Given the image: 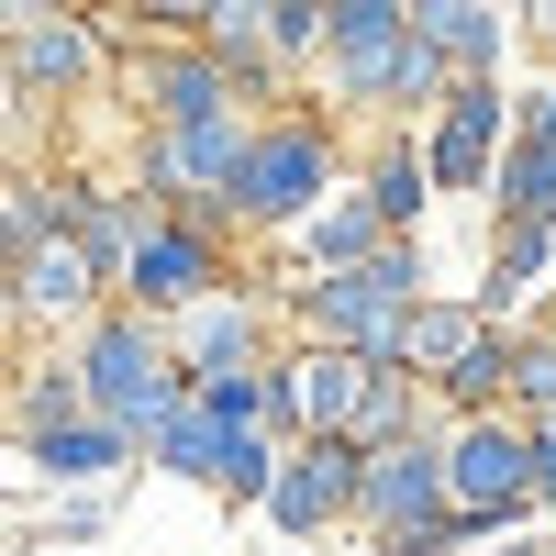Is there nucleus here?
Listing matches in <instances>:
<instances>
[{"label":"nucleus","instance_id":"obj_1","mask_svg":"<svg viewBox=\"0 0 556 556\" xmlns=\"http://www.w3.org/2000/svg\"><path fill=\"white\" fill-rule=\"evenodd\" d=\"M424 235H379L356 267H312L278 290V323L290 345H345V356H390L401 367V312L424 301Z\"/></svg>","mask_w":556,"mask_h":556},{"label":"nucleus","instance_id":"obj_2","mask_svg":"<svg viewBox=\"0 0 556 556\" xmlns=\"http://www.w3.org/2000/svg\"><path fill=\"white\" fill-rule=\"evenodd\" d=\"M323 190H345V134H334V112L278 101L245 123V167L223 190V223H235V245H278Z\"/></svg>","mask_w":556,"mask_h":556},{"label":"nucleus","instance_id":"obj_3","mask_svg":"<svg viewBox=\"0 0 556 556\" xmlns=\"http://www.w3.org/2000/svg\"><path fill=\"white\" fill-rule=\"evenodd\" d=\"M67 367H78V401L101 412V424H123V434H134V456H146L156 412L190 390V379H178V356H167V334H156L146 312H123V301H101V312L67 334Z\"/></svg>","mask_w":556,"mask_h":556},{"label":"nucleus","instance_id":"obj_4","mask_svg":"<svg viewBox=\"0 0 556 556\" xmlns=\"http://www.w3.org/2000/svg\"><path fill=\"white\" fill-rule=\"evenodd\" d=\"M445 513H468L479 534H513L534 513V434H523V412H456L445 424Z\"/></svg>","mask_w":556,"mask_h":556},{"label":"nucleus","instance_id":"obj_5","mask_svg":"<svg viewBox=\"0 0 556 556\" xmlns=\"http://www.w3.org/2000/svg\"><path fill=\"white\" fill-rule=\"evenodd\" d=\"M235 278H245V267H235V235H223V223H201V212H156L146 235H134L112 301L146 312V323H167V312H190L201 290H235Z\"/></svg>","mask_w":556,"mask_h":556},{"label":"nucleus","instance_id":"obj_6","mask_svg":"<svg viewBox=\"0 0 556 556\" xmlns=\"http://www.w3.org/2000/svg\"><path fill=\"white\" fill-rule=\"evenodd\" d=\"M412 146H424L434 201H479L490 167H501V146H513V89H501V78H456L445 101L412 123Z\"/></svg>","mask_w":556,"mask_h":556},{"label":"nucleus","instance_id":"obj_7","mask_svg":"<svg viewBox=\"0 0 556 556\" xmlns=\"http://www.w3.org/2000/svg\"><path fill=\"white\" fill-rule=\"evenodd\" d=\"M267 534L278 545H323V534H345L356 523V445L345 434H301L290 456H278V479H267Z\"/></svg>","mask_w":556,"mask_h":556},{"label":"nucleus","instance_id":"obj_8","mask_svg":"<svg viewBox=\"0 0 556 556\" xmlns=\"http://www.w3.org/2000/svg\"><path fill=\"white\" fill-rule=\"evenodd\" d=\"M112 89L134 101V123H212V112H245L235 67L212 56V45H134L112 56Z\"/></svg>","mask_w":556,"mask_h":556},{"label":"nucleus","instance_id":"obj_9","mask_svg":"<svg viewBox=\"0 0 556 556\" xmlns=\"http://www.w3.org/2000/svg\"><path fill=\"white\" fill-rule=\"evenodd\" d=\"M12 89L23 101H45V112H78V101H112V45H101V23L78 12H45V23H23L12 34Z\"/></svg>","mask_w":556,"mask_h":556},{"label":"nucleus","instance_id":"obj_10","mask_svg":"<svg viewBox=\"0 0 556 556\" xmlns=\"http://www.w3.org/2000/svg\"><path fill=\"white\" fill-rule=\"evenodd\" d=\"M401 34H412V0H323V56H312L323 101L367 123L379 112V67L401 56Z\"/></svg>","mask_w":556,"mask_h":556},{"label":"nucleus","instance_id":"obj_11","mask_svg":"<svg viewBox=\"0 0 556 556\" xmlns=\"http://www.w3.org/2000/svg\"><path fill=\"white\" fill-rule=\"evenodd\" d=\"M167 356H178V379H212V367H256L278 345V301L256 290V278H235V290H201L190 312H167L156 323Z\"/></svg>","mask_w":556,"mask_h":556},{"label":"nucleus","instance_id":"obj_12","mask_svg":"<svg viewBox=\"0 0 556 556\" xmlns=\"http://www.w3.org/2000/svg\"><path fill=\"white\" fill-rule=\"evenodd\" d=\"M445 513V434H401V445H356V534L379 545L401 523Z\"/></svg>","mask_w":556,"mask_h":556},{"label":"nucleus","instance_id":"obj_13","mask_svg":"<svg viewBox=\"0 0 556 556\" xmlns=\"http://www.w3.org/2000/svg\"><path fill=\"white\" fill-rule=\"evenodd\" d=\"M101 301H112V278L89 267L67 235H34V245L12 256V323H23V334H34V323H45V334H78Z\"/></svg>","mask_w":556,"mask_h":556},{"label":"nucleus","instance_id":"obj_14","mask_svg":"<svg viewBox=\"0 0 556 556\" xmlns=\"http://www.w3.org/2000/svg\"><path fill=\"white\" fill-rule=\"evenodd\" d=\"M412 34H424L456 78H501V56H513V0H412Z\"/></svg>","mask_w":556,"mask_h":556},{"label":"nucleus","instance_id":"obj_15","mask_svg":"<svg viewBox=\"0 0 556 556\" xmlns=\"http://www.w3.org/2000/svg\"><path fill=\"white\" fill-rule=\"evenodd\" d=\"M23 468H34V479H56V490H123L134 434L101 424V412H78V424H56V434H34V445H23Z\"/></svg>","mask_w":556,"mask_h":556},{"label":"nucleus","instance_id":"obj_16","mask_svg":"<svg viewBox=\"0 0 556 556\" xmlns=\"http://www.w3.org/2000/svg\"><path fill=\"white\" fill-rule=\"evenodd\" d=\"M367 212H379V235H424V212H434V178H424V146H412L401 123H379V146H367V167H345Z\"/></svg>","mask_w":556,"mask_h":556},{"label":"nucleus","instance_id":"obj_17","mask_svg":"<svg viewBox=\"0 0 556 556\" xmlns=\"http://www.w3.org/2000/svg\"><path fill=\"white\" fill-rule=\"evenodd\" d=\"M367 367H379V356H345V345H290V401H301V434H356Z\"/></svg>","mask_w":556,"mask_h":556},{"label":"nucleus","instance_id":"obj_18","mask_svg":"<svg viewBox=\"0 0 556 556\" xmlns=\"http://www.w3.org/2000/svg\"><path fill=\"white\" fill-rule=\"evenodd\" d=\"M278 245H290V267H301V278H312V267H356L367 245H379V212H367V190L345 178V190H323V201H312Z\"/></svg>","mask_w":556,"mask_h":556},{"label":"nucleus","instance_id":"obj_19","mask_svg":"<svg viewBox=\"0 0 556 556\" xmlns=\"http://www.w3.org/2000/svg\"><path fill=\"white\" fill-rule=\"evenodd\" d=\"M479 334H490V312H479V301H445V290H424V301L401 312V367L434 390V379H445V367L468 356Z\"/></svg>","mask_w":556,"mask_h":556},{"label":"nucleus","instance_id":"obj_20","mask_svg":"<svg viewBox=\"0 0 556 556\" xmlns=\"http://www.w3.org/2000/svg\"><path fill=\"white\" fill-rule=\"evenodd\" d=\"M235 434H245V424H212V412H201L190 390H178V401L156 412V434H146V468H167V479H201V490H212V479H223V456H235Z\"/></svg>","mask_w":556,"mask_h":556},{"label":"nucleus","instance_id":"obj_21","mask_svg":"<svg viewBox=\"0 0 556 556\" xmlns=\"http://www.w3.org/2000/svg\"><path fill=\"white\" fill-rule=\"evenodd\" d=\"M556 278V235L545 223H490V278H479V312L490 323H513L534 290Z\"/></svg>","mask_w":556,"mask_h":556},{"label":"nucleus","instance_id":"obj_22","mask_svg":"<svg viewBox=\"0 0 556 556\" xmlns=\"http://www.w3.org/2000/svg\"><path fill=\"white\" fill-rule=\"evenodd\" d=\"M78 412H89V401H78V367H67V356H34L23 379L0 390V434H23V445H34V434L78 424Z\"/></svg>","mask_w":556,"mask_h":556},{"label":"nucleus","instance_id":"obj_23","mask_svg":"<svg viewBox=\"0 0 556 556\" xmlns=\"http://www.w3.org/2000/svg\"><path fill=\"white\" fill-rule=\"evenodd\" d=\"M501 390H513V323H490V334L434 379V412H445V424H456V412H513Z\"/></svg>","mask_w":556,"mask_h":556},{"label":"nucleus","instance_id":"obj_24","mask_svg":"<svg viewBox=\"0 0 556 556\" xmlns=\"http://www.w3.org/2000/svg\"><path fill=\"white\" fill-rule=\"evenodd\" d=\"M445 89H456V67L434 56L424 34H401V56L379 67V112H367V123H401V134H412V123H424V112L445 101Z\"/></svg>","mask_w":556,"mask_h":556},{"label":"nucleus","instance_id":"obj_25","mask_svg":"<svg viewBox=\"0 0 556 556\" xmlns=\"http://www.w3.org/2000/svg\"><path fill=\"white\" fill-rule=\"evenodd\" d=\"M534 424V412H556V301L534 312V323H513V390H501Z\"/></svg>","mask_w":556,"mask_h":556},{"label":"nucleus","instance_id":"obj_26","mask_svg":"<svg viewBox=\"0 0 556 556\" xmlns=\"http://www.w3.org/2000/svg\"><path fill=\"white\" fill-rule=\"evenodd\" d=\"M278 456H290V445H278V434H235V456H223V479H212V501H223V513H256V501H267V479H278Z\"/></svg>","mask_w":556,"mask_h":556},{"label":"nucleus","instance_id":"obj_27","mask_svg":"<svg viewBox=\"0 0 556 556\" xmlns=\"http://www.w3.org/2000/svg\"><path fill=\"white\" fill-rule=\"evenodd\" d=\"M101 12H123L134 45H201V12H212V0H101Z\"/></svg>","mask_w":556,"mask_h":556},{"label":"nucleus","instance_id":"obj_28","mask_svg":"<svg viewBox=\"0 0 556 556\" xmlns=\"http://www.w3.org/2000/svg\"><path fill=\"white\" fill-rule=\"evenodd\" d=\"M267 56L290 67V78H312V56H323V0H267Z\"/></svg>","mask_w":556,"mask_h":556},{"label":"nucleus","instance_id":"obj_29","mask_svg":"<svg viewBox=\"0 0 556 556\" xmlns=\"http://www.w3.org/2000/svg\"><path fill=\"white\" fill-rule=\"evenodd\" d=\"M112 513H123V490H67L56 513L34 523V545H89V534H112Z\"/></svg>","mask_w":556,"mask_h":556},{"label":"nucleus","instance_id":"obj_30","mask_svg":"<svg viewBox=\"0 0 556 556\" xmlns=\"http://www.w3.org/2000/svg\"><path fill=\"white\" fill-rule=\"evenodd\" d=\"M468 545H490L468 513H424V523H401V534H379V556H468Z\"/></svg>","mask_w":556,"mask_h":556},{"label":"nucleus","instance_id":"obj_31","mask_svg":"<svg viewBox=\"0 0 556 556\" xmlns=\"http://www.w3.org/2000/svg\"><path fill=\"white\" fill-rule=\"evenodd\" d=\"M0 167H56L45 156V101H23L12 78H0Z\"/></svg>","mask_w":556,"mask_h":556},{"label":"nucleus","instance_id":"obj_32","mask_svg":"<svg viewBox=\"0 0 556 556\" xmlns=\"http://www.w3.org/2000/svg\"><path fill=\"white\" fill-rule=\"evenodd\" d=\"M190 401L212 424H256V367H212V379H190Z\"/></svg>","mask_w":556,"mask_h":556},{"label":"nucleus","instance_id":"obj_33","mask_svg":"<svg viewBox=\"0 0 556 556\" xmlns=\"http://www.w3.org/2000/svg\"><path fill=\"white\" fill-rule=\"evenodd\" d=\"M513 134L556 156V78H545V89H513Z\"/></svg>","mask_w":556,"mask_h":556},{"label":"nucleus","instance_id":"obj_34","mask_svg":"<svg viewBox=\"0 0 556 556\" xmlns=\"http://www.w3.org/2000/svg\"><path fill=\"white\" fill-rule=\"evenodd\" d=\"M523 434H534V513L556 523V412H534Z\"/></svg>","mask_w":556,"mask_h":556},{"label":"nucleus","instance_id":"obj_35","mask_svg":"<svg viewBox=\"0 0 556 556\" xmlns=\"http://www.w3.org/2000/svg\"><path fill=\"white\" fill-rule=\"evenodd\" d=\"M513 23L545 45V78H556V0H513Z\"/></svg>","mask_w":556,"mask_h":556},{"label":"nucleus","instance_id":"obj_36","mask_svg":"<svg viewBox=\"0 0 556 556\" xmlns=\"http://www.w3.org/2000/svg\"><path fill=\"white\" fill-rule=\"evenodd\" d=\"M45 12H67V0H0V34H23V23H45Z\"/></svg>","mask_w":556,"mask_h":556},{"label":"nucleus","instance_id":"obj_37","mask_svg":"<svg viewBox=\"0 0 556 556\" xmlns=\"http://www.w3.org/2000/svg\"><path fill=\"white\" fill-rule=\"evenodd\" d=\"M479 556H545V534H490Z\"/></svg>","mask_w":556,"mask_h":556},{"label":"nucleus","instance_id":"obj_38","mask_svg":"<svg viewBox=\"0 0 556 556\" xmlns=\"http://www.w3.org/2000/svg\"><path fill=\"white\" fill-rule=\"evenodd\" d=\"M0 323H12V256H0ZM12 334H23V323H12Z\"/></svg>","mask_w":556,"mask_h":556},{"label":"nucleus","instance_id":"obj_39","mask_svg":"<svg viewBox=\"0 0 556 556\" xmlns=\"http://www.w3.org/2000/svg\"><path fill=\"white\" fill-rule=\"evenodd\" d=\"M0 390H12V323H0Z\"/></svg>","mask_w":556,"mask_h":556},{"label":"nucleus","instance_id":"obj_40","mask_svg":"<svg viewBox=\"0 0 556 556\" xmlns=\"http://www.w3.org/2000/svg\"><path fill=\"white\" fill-rule=\"evenodd\" d=\"M534 223H545V235H556V178H545V212H534Z\"/></svg>","mask_w":556,"mask_h":556},{"label":"nucleus","instance_id":"obj_41","mask_svg":"<svg viewBox=\"0 0 556 556\" xmlns=\"http://www.w3.org/2000/svg\"><path fill=\"white\" fill-rule=\"evenodd\" d=\"M545 556H556V534H545Z\"/></svg>","mask_w":556,"mask_h":556}]
</instances>
